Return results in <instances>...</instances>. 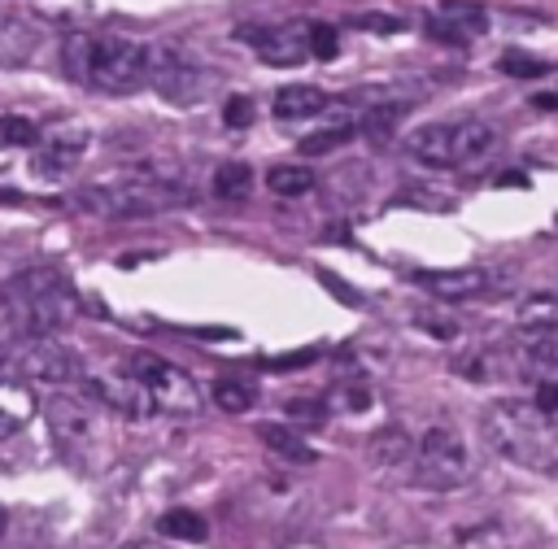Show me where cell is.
<instances>
[{
    "instance_id": "cell-1",
    "label": "cell",
    "mask_w": 558,
    "mask_h": 549,
    "mask_svg": "<svg viewBox=\"0 0 558 549\" xmlns=\"http://www.w3.org/2000/svg\"><path fill=\"white\" fill-rule=\"evenodd\" d=\"M61 65L74 83L126 96L140 83H148L153 70V48L126 39V35H70L61 44Z\"/></svg>"
},
{
    "instance_id": "cell-2",
    "label": "cell",
    "mask_w": 558,
    "mask_h": 549,
    "mask_svg": "<svg viewBox=\"0 0 558 549\" xmlns=\"http://www.w3.org/2000/svg\"><path fill=\"white\" fill-rule=\"evenodd\" d=\"M480 427L493 453H501L506 462L523 471H558V418L545 414L541 405L501 396L484 410Z\"/></svg>"
},
{
    "instance_id": "cell-3",
    "label": "cell",
    "mask_w": 558,
    "mask_h": 549,
    "mask_svg": "<svg viewBox=\"0 0 558 549\" xmlns=\"http://www.w3.org/2000/svg\"><path fill=\"white\" fill-rule=\"evenodd\" d=\"M4 314L26 340H52L74 322L78 296L57 266H26L4 283Z\"/></svg>"
},
{
    "instance_id": "cell-4",
    "label": "cell",
    "mask_w": 558,
    "mask_h": 549,
    "mask_svg": "<svg viewBox=\"0 0 558 549\" xmlns=\"http://www.w3.org/2000/svg\"><path fill=\"white\" fill-rule=\"evenodd\" d=\"M187 200H192V192L183 183H174V174H157V170H135V174H122L109 183H87L70 196L74 209H83L92 218H109V222L153 218V213H166Z\"/></svg>"
},
{
    "instance_id": "cell-5",
    "label": "cell",
    "mask_w": 558,
    "mask_h": 549,
    "mask_svg": "<svg viewBox=\"0 0 558 549\" xmlns=\"http://www.w3.org/2000/svg\"><path fill=\"white\" fill-rule=\"evenodd\" d=\"M497 148V126L484 118H458V122H427L405 135V152L418 166L432 170H458Z\"/></svg>"
},
{
    "instance_id": "cell-6",
    "label": "cell",
    "mask_w": 558,
    "mask_h": 549,
    "mask_svg": "<svg viewBox=\"0 0 558 549\" xmlns=\"http://www.w3.org/2000/svg\"><path fill=\"white\" fill-rule=\"evenodd\" d=\"M471 479V453H466V440L436 423L418 436L414 444V484L418 488H432V492H453Z\"/></svg>"
},
{
    "instance_id": "cell-7",
    "label": "cell",
    "mask_w": 558,
    "mask_h": 549,
    "mask_svg": "<svg viewBox=\"0 0 558 549\" xmlns=\"http://www.w3.org/2000/svg\"><path fill=\"white\" fill-rule=\"evenodd\" d=\"M126 375L135 383L148 388L153 405L166 410V414H196L201 410V388L192 383L187 370H179L174 362L166 357H153V353H131L126 357Z\"/></svg>"
},
{
    "instance_id": "cell-8",
    "label": "cell",
    "mask_w": 558,
    "mask_h": 549,
    "mask_svg": "<svg viewBox=\"0 0 558 549\" xmlns=\"http://www.w3.org/2000/svg\"><path fill=\"white\" fill-rule=\"evenodd\" d=\"M148 83L157 87L161 100L170 105H196L205 100L214 74L205 65H196L187 52H174V48H153V70H148Z\"/></svg>"
},
{
    "instance_id": "cell-9",
    "label": "cell",
    "mask_w": 558,
    "mask_h": 549,
    "mask_svg": "<svg viewBox=\"0 0 558 549\" xmlns=\"http://www.w3.org/2000/svg\"><path fill=\"white\" fill-rule=\"evenodd\" d=\"M13 370L35 379V383H78L83 379V362L74 349L57 344V340H26L13 353Z\"/></svg>"
},
{
    "instance_id": "cell-10",
    "label": "cell",
    "mask_w": 558,
    "mask_h": 549,
    "mask_svg": "<svg viewBox=\"0 0 558 549\" xmlns=\"http://www.w3.org/2000/svg\"><path fill=\"white\" fill-rule=\"evenodd\" d=\"M305 35H310V26H296V22H270V26H240L235 30V39H248L266 65H301L310 57Z\"/></svg>"
},
{
    "instance_id": "cell-11",
    "label": "cell",
    "mask_w": 558,
    "mask_h": 549,
    "mask_svg": "<svg viewBox=\"0 0 558 549\" xmlns=\"http://www.w3.org/2000/svg\"><path fill=\"white\" fill-rule=\"evenodd\" d=\"M78 383H83L87 401H96V405H105V410H118L122 418H148V414L157 410L153 396H148V388L135 383L126 370H122V375H83Z\"/></svg>"
},
{
    "instance_id": "cell-12",
    "label": "cell",
    "mask_w": 558,
    "mask_h": 549,
    "mask_svg": "<svg viewBox=\"0 0 558 549\" xmlns=\"http://www.w3.org/2000/svg\"><path fill=\"white\" fill-rule=\"evenodd\" d=\"M87 152V131L83 126H57L48 135L35 139V157H31V174L39 179H65Z\"/></svg>"
},
{
    "instance_id": "cell-13",
    "label": "cell",
    "mask_w": 558,
    "mask_h": 549,
    "mask_svg": "<svg viewBox=\"0 0 558 549\" xmlns=\"http://www.w3.org/2000/svg\"><path fill=\"white\" fill-rule=\"evenodd\" d=\"M484 30H488V13H484V4L445 0L436 13H427V35L440 39V44H453V48L471 44V39L484 35Z\"/></svg>"
},
{
    "instance_id": "cell-14",
    "label": "cell",
    "mask_w": 558,
    "mask_h": 549,
    "mask_svg": "<svg viewBox=\"0 0 558 549\" xmlns=\"http://www.w3.org/2000/svg\"><path fill=\"white\" fill-rule=\"evenodd\" d=\"M414 283L427 288L436 301H475L493 288V274L484 266H458V270H414Z\"/></svg>"
},
{
    "instance_id": "cell-15",
    "label": "cell",
    "mask_w": 558,
    "mask_h": 549,
    "mask_svg": "<svg viewBox=\"0 0 558 549\" xmlns=\"http://www.w3.org/2000/svg\"><path fill=\"white\" fill-rule=\"evenodd\" d=\"M318 109H327V91H323V87L288 83V87H279V91H275V118H283V122L314 118Z\"/></svg>"
},
{
    "instance_id": "cell-16",
    "label": "cell",
    "mask_w": 558,
    "mask_h": 549,
    "mask_svg": "<svg viewBox=\"0 0 558 549\" xmlns=\"http://www.w3.org/2000/svg\"><path fill=\"white\" fill-rule=\"evenodd\" d=\"M366 457H371L375 466H401V462H414V440H410L405 427L388 423V427L371 431V440H366Z\"/></svg>"
},
{
    "instance_id": "cell-17",
    "label": "cell",
    "mask_w": 558,
    "mask_h": 549,
    "mask_svg": "<svg viewBox=\"0 0 558 549\" xmlns=\"http://www.w3.org/2000/svg\"><path fill=\"white\" fill-rule=\"evenodd\" d=\"M44 414H48V423H52V431L65 440V436H74V440H83L87 431H92V414H87V401H78V396H52L48 405H44Z\"/></svg>"
},
{
    "instance_id": "cell-18",
    "label": "cell",
    "mask_w": 558,
    "mask_h": 549,
    "mask_svg": "<svg viewBox=\"0 0 558 549\" xmlns=\"http://www.w3.org/2000/svg\"><path fill=\"white\" fill-rule=\"evenodd\" d=\"M257 436H262V444L270 449V453H279L283 462H296V466H310V462H318V453L292 431V427H279V423H257Z\"/></svg>"
},
{
    "instance_id": "cell-19",
    "label": "cell",
    "mask_w": 558,
    "mask_h": 549,
    "mask_svg": "<svg viewBox=\"0 0 558 549\" xmlns=\"http://www.w3.org/2000/svg\"><path fill=\"white\" fill-rule=\"evenodd\" d=\"M209 187H214L218 200H244V196L253 192V170H248V161H222V166L214 170Z\"/></svg>"
},
{
    "instance_id": "cell-20",
    "label": "cell",
    "mask_w": 558,
    "mask_h": 549,
    "mask_svg": "<svg viewBox=\"0 0 558 549\" xmlns=\"http://www.w3.org/2000/svg\"><path fill=\"white\" fill-rule=\"evenodd\" d=\"M209 396H214L218 410H227V414H244V410H253V401H257V383L235 379V375H222V379L214 383Z\"/></svg>"
},
{
    "instance_id": "cell-21",
    "label": "cell",
    "mask_w": 558,
    "mask_h": 549,
    "mask_svg": "<svg viewBox=\"0 0 558 549\" xmlns=\"http://www.w3.org/2000/svg\"><path fill=\"white\" fill-rule=\"evenodd\" d=\"M314 183H318V179H314L310 166H275V170L266 174V187H270L275 196H288V200L314 192Z\"/></svg>"
},
{
    "instance_id": "cell-22",
    "label": "cell",
    "mask_w": 558,
    "mask_h": 549,
    "mask_svg": "<svg viewBox=\"0 0 558 549\" xmlns=\"http://www.w3.org/2000/svg\"><path fill=\"white\" fill-rule=\"evenodd\" d=\"M519 349L527 362H541V366H558V322L554 327H527L519 335Z\"/></svg>"
},
{
    "instance_id": "cell-23",
    "label": "cell",
    "mask_w": 558,
    "mask_h": 549,
    "mask_svg": "<svg viewBox=\"0 0 558 549\" xmlns=\"http://www.w3.org/2000/svg\"><path fill=\"white\" fill-rule=\"evenodd\" d=\"M157 532H166V536H174V540H205L209 523H205L196 510H166V514L157 518Z\"/></svg>"
},
{
    "instance_id": "cell-24",
    "label": "cell",
    "mask_w": 558,
    "mask_h": 549,
    "mask_svg": "<svg viewBox=\"0 0 558 549\" xmlns=\"http://www.w3.org/2000/svg\"><path fill=\"white\" fill-rule=\"evenodd\" d=\"M401 113H405V105H375V109H366V113H362V135L375 139V144H384V139L397 131Z\"/></svg>"
},
{
    "instance_id": "cell-25",
    "label": "cell",
    "mask_w": 558,
    "mask_h": 549,
    "mask_svg": "<svg viewBox=\"0 0 558 549\" xmlns=\"http://www.w3.org/2000/svg\"><path fill=\"white\" fill-rule=\"evenodd\" d=\"M39 139V126L22 113H0V148H31Z\"/></svg>"
},
{
    "instance_id": "cell-26",
    "label": "cell",
    "mask_w": 558,
    "mask_h": 549,
    "mask_svg": "<svg viewBox=\"0 0 558 549\" xmlns=\"http://www.w3.org/2000/svg\"><path fill=\"white\" fill-rule=\"evenodd\" d=\"M497 70H501V74H510V78H541V74H549V61H545V57H532V52L510 48V52H501Z\"/></svg>"
},
{
    "instance_id": "cell-27",
    "label": "cell",
    "mask_w": 558,
    "mask_h": 549,
    "mask_svg": "<svg viewBox=\"0 0 558 549\" xmlns=\"http://www.w3.org/2000/svg\"><path fill=\"white\" fill-rule=\"evenodd\" d=\"M349 135H353V126H344V122H340V126H327V131H314V135L301 139V152H305V157H323V152L349 144Z\"/></svg>"
},
{
    "instance_id": "cell-28",
    "label": "cell",
    "mask_w": 558,
    "mask_h": 549,
    "mask_svg": "<svg viewBox=\"0 0 558 549\" xmlns=\"http://www.w3.org/2000/svg\"><path fill=\"white\" fill-rule=\"evenodd\" d=\"M305 44H310V57H318V61H331V57L340 52L336 26H327V22H310V35H305Z\"/></svg>"
},
{
    "instance_id": "cell-29",
    "label": "cell",
    "mask_w": 558,
    "mask_h": 549,
    "mask_svg": "<svg viewBox=\"0 0 558 549\" xmlns=\"http://www.w3.org/2000/svg\"><path fill=\"white\" fill-rule=\"evenodd\" d=\"M323 401H327V410L336 405V410H353V414H357V410H366V405H371V388H362V383H349V388H336V392H327Z\"/></svg>"
},
{
    "instance_id": "cell-30",
    "label": "cell",
    "mask_w": 558,
    "mask_h": 549,
    "mask_svg": "<svg viewBox=\"0 0 558 549\" xmlns=\"http://www.w3.org/2000/svg\"><path fill=\"white\" fill-rule=\"evenodd\" d=\"M283 410H288V418H296V423H310V427H314V423H323V418L331 414L323 396H296V401H288Z\"/></svg>"
},
{
    "instance_id": "cell-31",
    "label": "cell",
    "mask_w": 558,
    "mask_h": 549,
    "mask_svg": "<svg viewBox=\"0 0 558 549\" xmlns=\"http://www.w3.org/2000/svg\"><path fill=\"white\" fill-rule=\"evenodd\" d=\"M357 30H375V35H397V30H405V22L401 17H392V13H357V17H349Z\"/></svg>"
},
{
    "instance_id": "cell-32",
    "label": "cell",
    "mask_w": 558,
    "mask_h": 549,
    "mask_svg": "<svg viewBox=\"0 0 558 549\" xmlns=\"http://www.w3.org/2000/svg\"><path fill=\"white\" fill-rule=\"evenodd\" d=\"M248 122H253V100H248V96H231V100L222 105V126L240 131V126H248Z\"/></svg>"
},
{
    "instance_id": "cell-33",
    "label": "cell",
    "mask_w": 558,
    "mask_h": 549,
    "mask_svg": "<svg viewBox=\"0 0 558 549\" xmlns=\"http://www.w3.org/2000/svg\"><path fill=\"white\" fill-rule=\"evenodd\" d=\"M414 322H418L423 331H432L436 340H453V335H458V322L445 318V314H427V309H423V314H414Z\"/></svg>"
},
{
    "instance_id": "cell-34",
    "label": "cell",
    "mask_w": 558,
    "mask_h": 549,
    "mask_svg": "<svg viewBox=\"0 0 558 549\" xmlns=\"http://www.w3.org/2000/svg\"><path fill=\"white\" fill-rule=\"evenodd\" d=\"M314 357H318L314 349H301V353H283V357H270L266 366H270V370H292V366H310Z\"/></svg>"
},
{
    "instance_id": "cell-35",
    "label": "cell",
    "mask_w": 558,
    "mask_h": 549,
    "mask_svg": "<svg viewBox=\"0 0 558 549\" xmlns=\"http://www.w3.org/2000/svg\"><path fill=\"white\" fill-rule=\"evenodd\" d=\"M532 405H541L545 414H558V383H554V379H541V383H536V401H532Z\"/></svg>"
},
{
    "instance_id": "cell-36",
    "label": "cell",
    "mask_w": 558,
    "mask_h": 549,
    "mask_svg": "<svg viewBox=\"0 0 558 549\" xmlns=\"http://www.w3.org/2000/svg\"><path fill=\"white\" fill-rule=\"evenodd\" d=\"M323 283H327V288H331V292H336L340 301H349V305H362V301H357V292H349V288H344V283H340L336 274H323Z\"/></svg>"
},
{
    "instance_id": "cell-37",
    "label": "cell",
    "mask_w": 558,
    "mask_h": 549,
    "mask_svg": "<svg viewBox=\"0 0 558 549\" xmlns=\"http://www.w3.org/2000/svg\"><path fill=\"white\" fill-rule=\"evenodd\" d=\"M13 431H17V418L13 414H0V440H9Z\"/></svg>"
},
{
    "instance_id": "cell-38",
    "label": "cell",
    "mask_w": 558,
    "mask_h": 549,
    "mask_svg": "<svg viewBox=\"0 0 558 549\" xmlns=\"http://www.w3.org/2000/svg\"><path fill=\"white\" fill-rule=\"evenodd\" d=\"M9 375H13V353L0 344V379H9Z\"/></svg>"
},
{
    "instance_id": "cell-39",
    "label": "cell",
    "mask_w": 558,
    "mask_h": 549,
    "mask_svg": "<svg viewBox=\"0 0 558 549\" xmlns=\"http://www.w3.org/2000/svg\"><path fill=\"white\" fill-rule=\"evenodd\" d=\"M122 549H170V545H161V540H126Z\"/></svg>"
},
{
    "instance_id": "cell-40",
    "label": "cell",
    "mask_w": 558,
    "mask_h": 549,
    "mask_svg": "<svg viewBox=\"0 0 558 549\" xmlns=\"http://www.w3.org/2000/svg\"><path fill=\"white\" fill-rule=\"evenodd\" d=\"M4 527H9V514H4V510H0V536H4Z\"/></svg>"
}]
</instances>
